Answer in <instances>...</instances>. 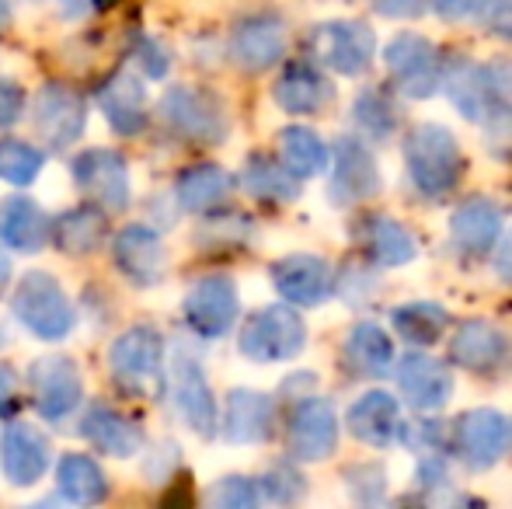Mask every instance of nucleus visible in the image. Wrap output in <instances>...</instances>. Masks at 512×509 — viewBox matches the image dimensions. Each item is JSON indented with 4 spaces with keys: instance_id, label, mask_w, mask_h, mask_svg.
<instances>
[{
    "instance_id": "obj_23",
    "label": "nucleus",
    "mask_w": 512,
    "mask_h": 509,
    "mask_svg": "<svg viewBox=\"0 0 512 509\" xmlns=\"http://www.w3.org/2000/svg\"><path fill=\"white\" fill-rule=\"evenodd\" d=\"M380 185L377 178V164H373L370 150L356 140H342L338 143V157H335V182H331V196L338 203H359V199L373 196Z\"/></svg>"
},
{
    "instance_id": "obj_37",
    "label": "nucleus",
    "mask_w": 512,
    "mask_h": 509,
    "mask_svg": "<svg viewBox=\"0 0 512 509\" xmlns=\"http://www.w3.org/2000/svg\"><path fill=\"white\" fill-rule=\"evenodd\" d=\"M394 332L415 346H429L450 328V318L439 304H405L394 311Z\"/></svg>"
},
{
    "instance_id": "obj_20",
    "label": "nucleus",
    "mask_w": 512,
    "mask_h": 509,
    "mask_svg": "<svg viewBox=\"0 0 512 509\" xmlns=\"http://www.w3.org/2000/svg\"><path fill=\"white\" fill-rule=\"evenodd\" d=\"M171 394H175L178 412L189 419V426L203 436H213V429H216L213 391H209V384H206V377L196 360H185V356L175 360V367H171Z\"/></svg>"
},
{
    "instance_id": "obj_6",
    "label": "nucleus",
    "mask_w": 512,
    "mask_h": 509,
    "mask_svg": "<svg viewBox=\"0 0 512 509\" xmlns=\"http://www.w3.org/2000/svg\"><path fill=\"white\" fill-rule=\"evenodd\" d=\"M161 116L171 133H178L189 143H216L227 133V119L213 95L196 88H175L164 95Z\"/></svg>"
},
{
    "instance_id": "obj_26",
    "label": "nucleus",
    "mask_w": 512,
    "mask_h": 509,
    "mask_svg": "<svg viewBox=\"0 0 512 509\" xmlns=\"http://www.w3.org/2000/svg\"><path fill=\"white\" fill-rule=\"evenodd\" d=\"M272 401L258 391H234L227 398L223 433L230 443H262L272 433Z\"/></svg>"
},
{
    "instance_id": "obj_39",
    "label": "nucleus",
    "mask_w": 512,
    "mask_h": 509,
    "mask_svg": "<svg viewBox=\"0 0 512 509\" xmlns=\"http://www.w3.org/2000/svg\"><path fill=\"white\" fill-rule=\"evenodd\" d=\"M356 119L363 129H370V136H387L394 129V109L380 91H366V95H359Z\"/></svg>"
},
{
    "instance_id": "obj_35",
    "label": "nucleus",
    "mask_w": 512,
    "mask_h": 509,
    "mask_svg": "<svg viewBox=\"0 0 512 509\" xmlns=\"http://www.w3.org/2000/svg\"><path fill=\"white\" fill-rule=\"evenodd\" d=\"M244 189L262 203H290L297 196V175L286 164H272L269 157H251L244 168Z\"/></svg>"
},
{
    "instance_id": "obj_10",
    "label": "nucleus",
    "mask_w": 512,
    "mask_h": 509,
    "mask_svg": "<svg viewBox=\"0 0 512 509\" xmlns=\"http://www.w3.org/2000/svg\"><path fill=\"white\" fill-rule=\"evenodd\" d=\"M450 443L460 454V461H467L471 468H488L506 454L509 422L492 408H474V412H464L453 422Z\"/></svg>"
},
{
    "instance_id": "obj_51",
    "label": "nucleus",
    "mask_w": 512,
    "mask_h": 509,
    "mask_svg": "<svg viewBox=\"0 0 512 509\" xmlns=\"http://www.w3.org/2000/svg\"><path fill=\"white\" fill-rule=\"evenodd\" d=\"M7 25H11V7H7V0H0V35L7 32Z\"/></svg>"
},
{
    "instance_id": "obj_36",
    "label": "nucleus",
    "mask_w": 512,
    "mask_h": 509,
    "mask_svg": "<svg viewBox=\"0 0 512 509\" xmlns=\"http://www.w3.org/2000/svg\"><path fill=\"white\" fill-rule=\"evenodd\" d=\"M450 98L467 119H485L488 116V102L495 98L492 81H488V70L481 67H457L450 74Z\"/></svg>"
},
{
    "instance_id": "obj_48",
    "label": "nucleus",
    "mask_w": 512,
    "mask_h": 509,
    "mask_svg": "<svg viewBox=\"0 0 512 509\" xmlns=\"http://www.w3.org/2000/svg\"><path fill=\"white\" fill-rule=\"evenodd\" d=\"M488 81H492V91L512 102V63H495L488 67Z\"/></svg>"
},
{
    "instance_id": "obj_3",
    "label": "nucleus",
    "mask_w": 512,
    "mask_h": 509,
    "mask_svg": "<svg viewBox=\"0 0 512 509\" xmlns=\"http://www.w3.org/2000/svg\"><path fill=\"white\" fill-rule=\"evenodd\" d=\"M304 318L290 307H265L248 318L241 332V353L255 363H283L304 349Z\"/></svg>"
},
{
    "instance_id": "obj_18",
    "label": "nucleus",
    "mask_w": 512,
    "mask_h": 509,
    "mask_svg": "<svg viewBox=\"0 0 512 509\" xmlns=\"http://www.w3.org/2000/svg\"><path fill=\"white\" fill-rule=\"evenodd\" d=\"M345 426L356 440L363 443H373V447H391L405 426H401V408L391 394L384 391H370L349 408L345 415Z\"/></svg>"
},
{
    "instance_id": "obj_32",
    "label": "nucleus",
    "mask_w": 512,
    "mask_h": 509,
    "mask_svg": "<svg viewBox=\"0 0 512 509\" xmlns=\"http://www.w3.org/2000/svg\"><path fill=\"white\" fill-rule=\"evenodd\" d=\"M56 482H60V492L70 499V503L81 506H95L108 496V482L91 457L84 454H67L56 468Z\"/></svg>"
},
{
    "instance_id": "obj_29",
    "label": "nucleus",
    "mask_w": 512,
    "mask_h": 509,
    "mask_svg": "<svg viewBox=\"0 0 512 509\" xmlns=\"http://www.w3.org/2000/svg\"><path fill=\"white\" fill-rule=\"evenodd\" d=\"M345 363H349L352 374L363 377H384L394 367V346L377 325L363 321V325L352 328L349 342H345Z\"/></svg>"
},
{
    "instance_id": "obj_43",
    "label": "nucleus",
    "mask_w": 512,
    "mask_h": 509,
    "mask_svg": "<svg viewBox=\"0 0 512 509\" xmlns=\"http://www.w3.org/2000/svg\"><path fill=\"white\" fill-rule=\"evenodd\" d=\"M478 21L499 39H512V0H478Z\"/></svg>"
},
{
    "instance_id": "obj_25",
    "label": "nucleus",
    "mask_w": 512,
    "mask_h": 509,
    "mask_svg": "<svg viewBox=\"0 0 512 509\" xmlns=\"http://www.w3.org/2000/svg\"><path fill=\"white\" fill-rule=\"evenodd\" d=\"M81 433L88 436L102 454H112V457H133V454H140V447H143L140 426L108 405L88 408V415H84V422H81Z\"/></svg>"
},
{
    "instance_id": "obj_42",
    "label": "nucleus",
    "mask_w": 512,
    "mask_h": 509,
    "mask_svg": "<svg viewBox=\"0 0 512 509\" xmlns=\"http://www.w3.org/2000/svg\"><path fill=\"white\" fill-rule=\"evenodd\" d=\"M485 133H488V147H492V154L512 161V109L488 112Z\"/></svg>"
},
{
    "instance_id": "obj_47",
    "label": "nucleus",
    "mask_w": 512,
    "mask_h": 509,
    "mask_svg": "<svg viewBox=\"0 0 512 509\" xmlns=\"http://www.w3.org/2000/svg\"><path fill=\"white\" fill-rule=\"evenodd\" d=\"M373 7L387 18H415V14H422L425 0H373Z\"/></svg>"
},
{
    "instance_id": "obj_16",
    "label": "nucleus",
    "mask_w": 512,
    "mask_h": 509,
    "mask_svg": "<svg viewBox=\"0 0 512 509\" xmlns=\"http://www.w3.org/2000/svg\"><path fill=\"white\" fill-rule=\"evenodd\" d=\"M394 377H398L401 394H405L415 408H422V412L443 408L446 398L453 394L450 370H446L439 360H432V356H425V353H411V356H405V360H398Z\"/></svg>"
},
{
    "instance_id": "obj_49",
    "label": "nucleus",
    "mask_w": 512,
    "mask_h": 509,
    "mask_svg": "<svg viewBox=\"0 0 512 509\" xmlns=\"http://www.w3.org/2000/svg\"><path fill=\"white\" fill-rule=\"evenodd\" d=\"M471 4H474V0H432V7H436L443 18H460V14H464Z\"/></svg>"
},
{
    "instance_id": "obj_21",
    "label": "nucleus",
    "mask_w": 512,
    "mask_h": 509,
    "mask_svg": "<svg viewBox=\"0 0 512 509\" xmlns=\"http://www.w3.org/2000/svg\"><path fill=\"white\" fill-rule=\"evenodd\" d=\"M53 238V224L42 206L28 196H11L0 203V241L14 252H39Z\"/></svg>"
},
{
    "instance_id": "obj_24",
    "label": "nucleus",
    "mask_w": 512,
    "mask_h": 509,
    "mask_svg": "<svg viewBox=\"0 0 512 509\" xmlns=\"http://www.w3.org/2000/svg\"><path fill=\"white\" fill-rule=\"evenodd\" d=\"M108 126L122 136H133L147 126V91L133 74H115L98 95Z\"/></svg>"
},
{
    "instance_id": "obj_28",
    "label": "nucleus",
    "mask_w": 512,
    "mask_h": 509,
    "mask_svg": "<svg viewBox=\"0 0 512 509\" xmlns=\"http://www.w3.org/2000/svg\"><path fill=\"white\" fill-rule=\"evenodd\" d=\"M331 98V84L321 77V70L310 63H290L276 84V102L293 116H310L324 109Z\"/></svg>"
},
{
    "instance_id": "obj_4",
    "label": "nucleus",
    "mask_w": 512,
    "mask_h": 509,
    "mask_svg": "<svg viewBox=\"0 0 512 509\" xmlns=\"http://www.w3.org/2000/svg\"><path fill=\"white\" fill-rule=\"evenodd\" d=\"M161 356H164L161 335L147 325H136L115 339L112 353H108V367H112V377L126 391L147 394L161 381Z\"/></svg>"
},
{
    "instance_id": "obj_31",
    "label": "nucleus",
    "mask_w": 512,
    "mask_h": 509,
    "mask_svg": "<svg viewBox=\"0 0 512 509\" xmlns=\"http://www.w3.org/2000/svg\"><path fill=\"white\" fill-rule=\"evenodd\" d=\"M363 252L377 265H405L415 258V241L401 224L387 217L363 220Z\"/></svg>"
},
{
    "instance_id": "obj_40",
    "label": "nucleus",
    "mask_w": 512,
    "mask_h": 509,
    "mask_svg": "<svg viewBox=\"0 0 512 509\" xmlns=\"http://www.w3.org/2000/svg\"><path fill=\"white\" fill-rule=\"evenodd\" d=\"M209 503L223 509H248L258 503V485L251 478H223L213 492H209Z\"/></svg>"
},
{
    "instance_id": "obj_53",
    "label": "nucleus",
    "mask_w": 512,
    "mask_h": 509,
    "mask_svg": "<svg viewBox=\"0 0 512 509\" xmlns=\"http://www.w3.org/2000/svg\"><path fill=\"white\" fill-rule=\"evenodd\" d=\"M63 7H67L70 14H77V11H84V7H88V0H60Z\"/></svg>"
},
{
    "instance_id": "obj_46",
    "label": "nucleus",
    "mask_w": 512,
    "mask_h": 509,
    "mask_svg": "<svg viewBox=\"0 0 512 509\" xmlns=\"http://www.w3.org/2000/svg\"><path fill=\"white\" fill-rule=\"evenodd\" d=\"M21 405V391H18V377L11 367H0V419H11Z\"/></svg>"
},
{
    "instance_id": "obj_13",
    "label": "nucleus",
    "mask_w": 512,
    "mask_h": 509,
    "mask_svg": "<svg viewBox=\"0 0 512 509\" xmlns=\"http://www.w3.org/2000/svg\"><path fill=\"white\" fill-rule=\"evenodd\" d=\"M49 436L28 422H14L0 436V468L14 485H35L49 471Z\"/></svg>"
},
{
    "instance_id": "obj_2",
    "label": "nucleus",
    "mask_w": 512,
    "mask_h": 509,
    "mask_svg": "<svg viewBox=\"0 0 512 509\" xmlns=\"http://www.w3.org/2000/svg\"><path fill=\"white\" fill-rule=\"evenodd\" d=\"M11 307H14V318L46 342L67 339L77 321L67 293L60 290V283L49 272H25L18 290H14Z\"/></svg>"
},
{
    "instance_id": "obj_5",
    "label": "nucleus",
    "mask_w": 512,
    "mask_h": 509,
    "mask_svg": "<svg viewBox=\"0 0 512 509\" xmlns=\"http://www.w3.org/2000/svg\"><path fill=\"white\" fill-rule=\"evenodd\" d=\"M32 401L46 422H63L81 405V367L70 356H46L32 367Z\"/></svg>"
},
{
    "instance_id": "obj_50",
    "label": "nucleus",
    "mask_w": 512,
    "mask_h": 509,
    "mask_svg": "<svg viewBox=\"0 0 512 509\" xmlns=\"http://www.w3.org/2000/svg\"><path fill=\"white\" fill-rule=\"evenodd\" d=\"M495 269H499V276H502V279H509V283H512V231H509L506 245H502L499 262H495Z\"/></svg>"
},
{
    "instance_id": "obj_22",
    "label": "nucleus",
    "mask_w": 512,
    "mask_h": 509,
    "mask_svg": "<svg viewBox=\"0 0 512 509\" xmlns=\"http://www.w3.org/2000/svg\"><path fill=\"white\" fill-rule=\"evenodd\" d=\"M509 353V339L488 321H464L453 332L450 360L464 370H495Z\"/></svg>"
},
{
    "instance_id": "obj_38",
    "label": "nucleus",
    "mask_w": 512,
    "mask_h": 509,
    "mask_svg": "<svg viewBox=\"0 0 512 509\" xmlns=\"http://www.w3.org/2000/svg\"><path fill=\"white\" fill-rule=\"evenodd\" d=\"M42 150L28 147L21 140H0V178L11 185H32L42 171Z\"/></svg>"
},
{
    "instance_id": "obj_17",
    "label": "nucleus",
    "mask_w": 512,
    "mask_h": 509,
    "mask_svg": "<svg viewBox=\"0 0 512 509\" xmlns=\"http://www.w3.org/2000/svg\"><path fill=\"white\" fill-rule=\"evenodd\" d=\"M112 255H115V265L122 269V276L129 279L133 286L147 290L154 286L157 279L164 276V248H161V238L147 227H126L119 231L112 245Z\"/></svg>"
},
{
    "instance_id": "obj_41",
    "label": "nucleus",
    "mask_w": 512,
    "mask_h": 509,
    "mask_svg": "<svg viewBox=\"0 0 512 509\" xmlns=\"http://www.w3.org/2000/svg\"><path fill=\"white\" fill-rule=\"evenodd\" d=\"M262 489L269 492L276 503H293V499L304 496V478L293 468H286V464H279V468H272L269 475H265Z\"/></svg>"
},
{
    "instance_id": "obj_12",
    "label": "nucleus",
    "mask_w": 512,
    "mask_h": 509,
    "mask_svg": "<svg viewBox=\"0 0 512 509\" xmlns=\"http://www.w3.org/2000/svg\"><path fill=\"white\" fill-rule=\"evenodd\" d=\"M314 60L338 74H359L373 56V32L359 21H328L310 35Z\"/></svg>"
},
{
    "instance_id": "obj_7",
    "label": "nucleus",
    "mask_w": 512,
    "mask_h": 509,
    "mask_svg": "<svg viewBox=\"0 0 512 509\" xmlns=\"http://www.w3.org/2000/svg\"><path fill=\"white\" fill-rule=\"evenodd\" d=\"M74 182L95 206L108 213H119L129 206V171L115 150L95 147L77 154L74 161Z\"/></svg>"
},
{
    "instance_id": "obj_15",
    "label": "nucleus",
    "mask_w": 512,
    "mask_h": 509,
    "mask_svg": "<svg viewBox=\"0 0 512 509\" xmlns=\"http://www.w3.org/2000/svg\"><path fill=\"white\" fill-rule=\"evenodd\" d=\"M35 126L49 147H70L84 133V102L63 84H46L35 98Z\"/></svg>"
},
{
    "instance_id": "obj_33",
    "label": "nucleus",
    "mask_w": 512,
    "mask_h": 509,
    "mask_svg": "<svg viewBox=\"0 0 512 509\" xmlns=\"http://www.w3.org/2000/svg\"><path fill=\"white\" fill-rule=\"evenodd\" d=\"M230 192V175L216 164H199V168L182 171L178 178V203L185 210H209V206L223 203Z\"/></svg>"
},
{
    "instance_id": "obj_27",
    "label": "nucleus",
    "mask_w": 512,
    "mask_h": 509,
    "mask_svg": "<svg viewBox=\"0 0 512 509\" xmlns=\"http://www.w3.org/2000/svg\"><path fill=\"white\" fill-rule=\"evenodd\" d=\"M502 231V213L488 199H471L450 220V238L464 255H485Z\"/></svg>"
},
{
    "instance_id": "obj_1",
    "label": "nucleus",
    "mask_w": 512,
    "mask_h": 509,
    "mask_svg": "<svg viewBox=\"0 0 512 509\" xmlns=\"http://www.w3.org/2000/svg\"><path fill=\"white\" fill-rule=\"evenodd\" d=\"M408 175L425 196H446L460 178V147L450 129L425 123L415 126L405 140Z\"/></svg>"
},
{
    "instance_id": "obj_45",
    "label": "nucleus",
    "mask_w": 512,
    "mask_h": 509,
    "mask_svg": "<svg viewBox=\"0 0 512 509\" xmlns=\"http://www.w3.org/2000/svg\"><path fill=\"white\" fill-rule=\"evenodd\" d=\"M136 60L143 63V70H147L150 77H164V74H168V53L161 49V42L143 39L140 49H136Z\"/></svg>"
},
{
    "instance_id": "obj_11",
    "label": "nucleus",
    "mask_w": 512,
    "mask_h": 509,
    "mask_svg": "<svg viewBox=\"0 0 512 509\" xmlns=\"http://www.w3.org/2000/svg\"><path fill=\"white\" fill-rule=\"evenodd\" d=\"M387 70L401 95L429 98L439 88V49L422 35H398L387 46Z\"/></svg>"
},
{
    "instance_id": "obj_44",
    "label": "nucleus",
    "mask_w": 512,
    "mask_h": 509,
    "mask_svg": "<svg viewBox=\"0 0 512 509\" xmlns=\"http://www.w3.org/2000/svg\"><path fill=\"white\" fill-rule=\"evenodd\" d=\"M21 109H25V91L7 77H0V129L18 123Z\"/></svg>"
},
{
    "instance_id": "obj_30",
    "label": "nucleus",
    "mask_w": 512,
    "mask_h": 509,
    "mask_svg": "<svg viewBox=\"0 0 512 509\" xmlns=\"http://www.w3.org/2000/svg\"><path fill=\"white\" fill-rule=\"evenodd\" d=\"M105 213L102 206H77L67 210L53 224V241L70 255H88L105 241Z\"/></svg>"
},
{
    "instance_id": "obj_19",
    "label": "nucleus",
    "mask_w": 512,
    "mask_h": 509,
    "mask_svg": "<svg viewBox=\"0 0 512 509\" xmlns=\"http://www.w3.org/2000/svg\"><path fill=\"white\" fill-rule=\"evenodd\" d=\"M272 283L290 304H321L331 290V272L317 255H290L272 265Z\"/></svg>"
},
{
    "instance_id": "obj_14",
    "label": "nucleus",
    "mask_w": 512,
    "mask_h": 509,
    "mask_svg": "<svg viewBox=\"0 0 512 509\" xmlns=\"http://www.w3.org/2000/svg\"><path fill=\"white\" fill-rule=\"evenodd\" d=\"M286 53V28L279 18L258 14L234 28L230 35V56L241 70H269Z\"/></svg>"
},
{
    "instance_id": "obj_8",
    "label": "nucleus",
    "mask_w": 512,
    "mask_h": 509,
    "mask_svg": "<svg viewBox=\"0 0 512 509\" xmlns=\"http://www.w3.org/2000/svg\"><path fill=\"white\" fill-rule=\"evenodd\" d=\"M338 440V419L335 408L324 398H300L290 412V422H286V447L297 461H321L335 450Z\"/></svg>"
},
{
    "instance_id": "obj_52",
    "label": "nucleus",
    "mask_w": 512,
    "mask_h": 509,
    "mask_svg": "<svg viewBox=\"0 0 512 509\" xmlns=\"http://www.w3.org/2000/svg\"><path fill=\"white\" fill-rule=\"evenodd\" d=\"M7 279H11V262H7V255L0 252V286H7Z\"/></svg>"
},
{
    "instance_id": "obj_34",
    "label": "nucleus",
    "mask_w": 512,
    "mask_h": 509,
    "mask_svg": "<svg viewBox=\"0 0 512 509\" xmlns=\"http://www.w3.org/2000/svg\"><path fill=\"white\" fill-rule=\"evenodd\" d=\"M279 157L297 178L321 175L328 168V147L304 126H290L279 133Z\"/></svg>"
},
{
    "instance_id": "obj_9",
    "label": "nucleus",
    "mask_w": 512,
    "mask_h": 509,
    "mask_svg": "<svg viewBox=\"0 0 512 509\" xmlns=\"http://www.w3.org/2000/svg\"><path fill=\"white\" fill-rule=\"evenodd\" d=\"M185 321L203 339H220L237 318V290L227 276H203L185 293Z\"/></svg>"
}]
</instances>
